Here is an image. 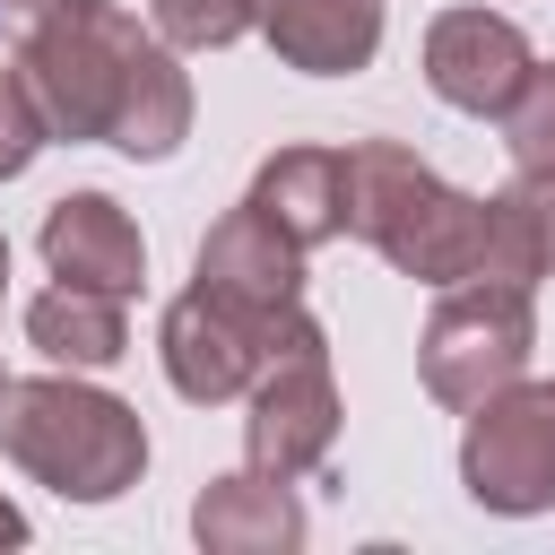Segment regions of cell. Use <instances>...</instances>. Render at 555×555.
Returning <instances> with one entry per match:
<instances>
[{"instance_id": "3", "label": "cell", "mask_w": 555, "mask_h": 555, "mask_svg": "<svg viewBox=\"0 0 555 555\" xmlns=\"http://www.w3.org/2000/svg\"><path fill=\"white\" fill-rule=\"evenodd\" d=\"M0 451L69 503H113L147 468V425L130 399H113L78 373H35V382L0 390Z\"/></svg>"}, {"instance_id": "11", "label": "cell", "mask_w": 555, "mask_h": 555, "mask_svg": "<svg viewBox=\"0 0 555 555\" xmlns=\"http://www.w3.org/2000/svg\"><path fill=\"white\" fill-rule=\"evenodd\" d=\"M260 35L304 78H356L382 52V0H260Z\"/></svg>"}, {"instance_id": "9", "label": "cell", "mask_w": 555, "mask_h": 555, "mask_svg": "<svg viewBox=\"0 0 555 555\" xmlns=\"http://www.w3.org/2000/svg\"><path fill=\"white\" fill-rule=\"evenodd\" d=\"M191 286L217 295V304H234V312H251V321H269V312L304 304V243L243 199V208H225L208 225V243L191 260Z\"/></svg>"}, {"instance_id": "6", "label": "cell", "mask_w": 555, "mask_h": 555, "mask_svg": "<svg viewBox=\"0 0 555 555\" xmlns=\"http://www.w3.org/2000/svg\"><path fill=\"white\" fill-rule=\"evenodd\" d=\"M460 486L477 512H503V520H529V512H555V382H503L494 399L468 408V434H460Z\"/></svg>"}, {"instance_id": "4", "label": "cell", "mask_w": 555, "mask_h": 555, "mask_svg": "<svg viewBox=\"0 0 555 555\" xmlns=\"http://www.w3.org/2000/svg\"><path fill=\"white\" fill-rule=\"evenodd\" d=\"M529 347H538V304L529 286H503V278H460L442 286L425 338H416V373H425V399L468 416L477 399H494L503 382L529 373Z\"/></svg>"}, {"instance_id": "7", "label": "cell", "mask_w": 555, "mask_h": 555, "mask_svg": "<svg viewBox=\"0 0 555 555\" xmlns=\"http://www.w3.org/2000/svg\"><path fill=\"white\" fill-rule=\"evenodd\" d=\"M251 416H243V460L260 477H312L338 442V382H330V338H295L260 364V382L243 390Z\"/></svg>"}, {"instance_id": "13", "label": "cell", "mask_w": 555, "mask_h": 555, "mask_svg": "<svg viewBox=\"0 0 555 555\" xmlns=\"http://www.w3.org/2000/svg\"><path fill=\"white\" fill-rule=\"evenodd\" d=\"M243 199L260 217H278L312 251V243L347 234V147H278V156H260V173H251Z\"/></svg>"}, {"instance_id": "8", "label": "cell", "mask_w": 555, "mask_h": 555, "mask_svg": "<svg viewBox=\"0 0 555 555\" xmlns=\"http://www.w3.org/2000/svg\"><path fill=\"white\" fill-rule=\"evenodd\" d=\"M529 69H538L529 35H520L512 17H494V9H442V17L425 26V87H434L451 113L494 121V113L520 95Z\"/></svg>"}, {"instance_id": "14", "label": "cell", "mask_w": 555, "mask_h": 555, "mask_svg": "<svg viewBox=\"0 0 555 555\" xmlns=\"http://www.w3.org/2000/svg\"><path fill=\"white\" fill-rule=\"evenodd\" d=\"M26 338L69 364V373H104L130 356V321H121V295H95V286H43L26 304Z\"/></svg>"}, {"instance_id": "10", "label": "cell", "mask_w": 555, "mask_h": 555, "mask_svg": "<svg viewBox=\"0 0 555 555\" xmlns=\"http://www.w3.org/2000/svg\"><path fill=\"white\" fill-rule=\"evenodd\" d=\"M43 269L61 278V286H95V295H139V278H147V243H139V225H130V208L121 199H104V191H69V199H52L43 208Z\"/></svg>"}, {"instance_id": "19", "label": "cell", "mask_w": 555, "mask_h": 555, "mask_svg": "<svg viewBox=\"0 0 555 555\" xmlns=\"http://www.w3.org/2000/svg\"><path fill=\"white\" fill-rule=\"evenodd\" d=\"M0 546H26V512H17L9 494H0Z\"/></svg>"}, {"instance_id": "20", "label": "cell", "mask_w": 555, "mask_h": 555, "mask_svg": "<svg viewBox=\"0 0 555 555\" xmlns=\"http://www.w3.org/2000/svg\"><path fill=\"white\" fill-rule=\"evenodd\" d=\"M0 9H26V17H43V9H52V0H0Z\"/></svg>"}, {"instance_id": "2", "label": "cell", "mask_w": 555, "mask_h": 555, "mask_svg": "<svg viewBox=\"0 0 555 555\" xmlns=\"http://www.w3.org/2000/svg\"><path fill=\"white\" fill-rule=\"evenodd\" d=\"M347 234L416 286H460L486 269V199L451 191L408 139L347 147Z\"/></svg>"}, {"instance_id": "16", "label": "cell", "mask_w": 555, "mask_h": 555, "mask_svg": "<svg viewBox=\"0 0 555 555\" xmlns=\"http://www.w3.org/2000/svg\"><path fill=\"white\" fill-rule=\"evenodd\" d=\"M494 121H503L512 173H555V61H538V69L520 78V95H512Z\"/></svg>"}, {"instance_id": "21", "label": "cell", "mask_w": 555, "mask_h": 555, "mask_svg": "<svg viewBox=\"0 0 555 555\" xmlns=\"http://www.w3.org/2000/svg\"><path fill=\"white\" fill-rule=\"evenodd\" d=\"M0 295H9V243H0Z\"/></svg>"}, {"instance_id": "22", "label": "cell", "mask_w": 555, "mask_h": 555, "mask_svg": "<svg viewBox=\"0 0 555 555\" xmlns=\"http://www.w3.org/2000/svg\"><path fill=\"white\" fill-rule=\"evenodd\" d=\"M0 390H9V373H0Z\"/></svg>"}, {"instance_id": "18", "label": "cell", "mask_w": 555, "mask_h": 555, "mask_svg": "<svg viewBox=\"0 0 555 555\" xmlns=\"http://www.w3.org/2000/svg\"><path fill=\"white\" fill-rule=\"evenodd\" d=\"M52 130H43V104H35V87H26V69L9 61L0 69V182H17L26 165H35V147H43Z\"/></svg>"}, {"instance_id": "15", "label": "cell", "mask_w": 555, "mask_h": 555, "mask_svg": "<svg viewBox=\"0 0 555 555\" xmlns=\"http://www.w3.org/2000/svg\"><path fill=\"white\" fill-rule=\"evenodd\" d=\"M503 286H538L555 278V173H512L486 199V269Z\"/></svg>"}, {"instance_id": "1", "label": "cell", "mask_w": 555, "mask_h": 555, "mask_svg": "<svg viewBox=\"0 0 555 555\" xmlns=\"http://www.w3.org/2000/svg\"><path fill=\"white\" fill-rule=\"evenodd\" d=\"M17 69H26L52 139H95L139 165H156L191 139V78H182L173 43L156 26H139L121 0H52L26 26Z\"/></svg>"}, {"instance_id": "5", "label": "cell", "mask_w": 555, "mask_h": 555, "mask_svg": "<svg viewBox=\"0 0 555 555\" xmlns=\"http://www.w3.org/2000/svg\"><path fill=\"white\" fill-rule=\"evenodd\" d=\"M312 330H321V321H312L304 304L251 321V312H234V304H217V295L191 286L182 304H165L156 356H165V382H173L191 408H225V399H243V390L260 382V364H269L278 347H295V338H312Z\"/></svg>"}, {"instance_id": "12", "label": "cell", "mask_w": 555, "mask_h": 555, "mask_svg": "<svg viewBox=\"0 0 555 555\" xmlns=\"http://www.w3.org/2000/svg\"><path fill=\"white\" fill-rule=\"evenodd\" d=\"M191 538L208 555H295L304 546V503H295V477H208L199 503H191Z\"/></svg>"}, {"instance_id": "17", "label": "cell", "mask_w": 555, "mask_h": 555, "mask_svg": "<svg viewBox=\"0 0 555 555\" xmlns=\"http://www.w3.org/2000/svg\"><path fill=\"white\" fill-rule=\"evenodd\" d=\"M147 26L173 52H225L234 35L260 26V0H147Z\"/></svg>"}]
</instances>
